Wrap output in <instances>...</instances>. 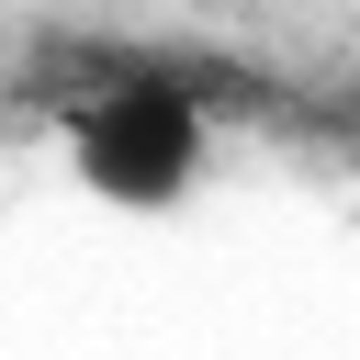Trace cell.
Returning <instances> with one entry per match:
<instances>
[{
    "label": "cell",
    "instance_id": "cell-1",
    "mask_svg": "<svg viewBox=\"0 0 360 360\" xmlns=\"http://www.w3.org/2000/svg\"><path fill=\"white\" fill-rule=\"evenodd\" d=\"M79 169L112 202H169L202 180V101L180 79H112L79 112Z\"/></svg>",
    "mask_w": 360,
    "mask_h": 360
}]
</instances>
